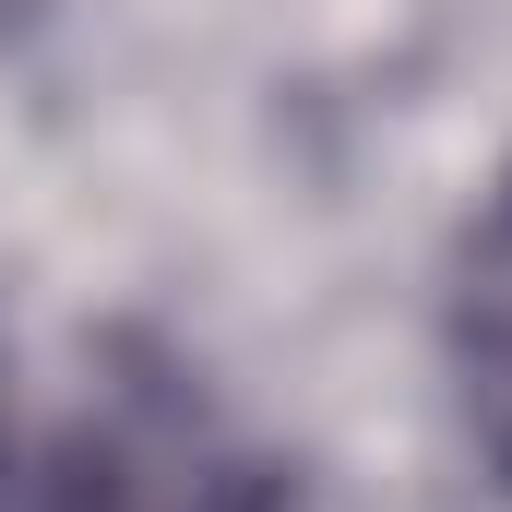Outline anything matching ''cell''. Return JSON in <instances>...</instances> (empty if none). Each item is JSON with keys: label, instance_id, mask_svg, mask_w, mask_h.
Returning <instances> with one entry per match:
<instances>
[{"label": "cell", "instance_id": "obj_2", "mask_svg": "<svg viewBox=\"0 0 512 512\" xmlns=\"http://www.w3.org/2000/svg\"><path fill=\"white\" fill-rule=\"evenodd\" d=\"M453 393H465L477 453L512 477V179L477 203L465 262H453Z\"/></svg>", "mask_w": 512, "mask_h": 512}, {"label": "cell", "instance_id": "obj_1", "mask_svg": "<svg viewBox=\"0 0 512 512\" xmlns=\"http://www.w3.org/2000/svg\"><path fill=\"white\" fill-rule=\"evenodd\" d=\"M274 465L179 358L96 346L48 393L0 382V512H274Z\"/></svg>", "mask_w": 512, "mask_h": 512}]
</instances>
